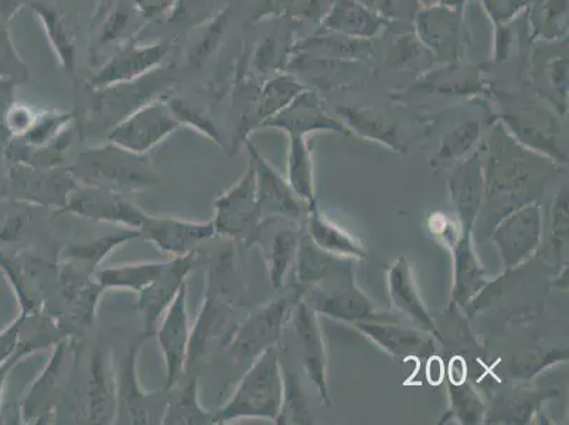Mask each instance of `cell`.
Wrapping results in <instances>:
<instances>
[{
  "mask_svg": "<svg viewBox=\"0 0 569 425\" xmlns=\"http://www.w3.org/2000/svg\"><path fill=\"white\" fill-rule=\"evenodd\" d=\"M70 174L79 185L122 195L153 188L160 184L148 155L132 154L113 144L82 152L72 165Z\"/></svg>",
  "mask_w": 569,
  "mask_h": 425,
  "instance_id": "cell-2",
  "label": "cell"
},
{
  "mask_svg": "<svg viewBox=\"0 0 569 425\" xmlns=\"http://www.w3.org/2000/svg\"><path fill=\"white\" fill-rule=\"evenodd\" d=\"M479 134V123L472 121L460 123L458 128L445 135L441 149H439L437 157L433 158V168H447V166L458 165L468 159L470 150L478 142Z\"/></svg>",
  "mask_w": 569,
  "mask_h": 425,
  "instance_id": "cell-33",
  "label": "cell"
},
{
  "mask_svg": "<svg viewBox=\"0 0 569 425\" xmlns=\"http://www.w3.org/2000/svg\"><path fill=\"white\" fill-rule=\"evenodd\" d=\"M74 362V342L69 338L57 342L48 366L36 380L26 401L24 409L28 418L43 419L51 416L59 404L70 367Z\"/></svg>",
  "mask_w": 569,
  "mask_h": 425,
  "instance_id": "cell-16",
  "label": "cell"
},
{
  "mask_svg": "<svg viewBox=\"0 0 569 425\" xmlns=\"http://www.w3.org/2000/svg\"><path fill=\"white\" fill-rule=\"evenodd\" d=\"M168 53L164 45L131 46L103 67L100 75L96 77L94 85L98 87H111L121 82H131L143 76L144 72L158 66Z\"/></svg>",
  "mask_w": 569,
  "mask_h": 425,
  "instance_id": "cell-25",
  "label": "cell"
},
{
  "mask_svg": "<svg viewBox=\"0 0 569 425\" xmlns=\"http://www.w3.org/2000/svg\"><path fill=\"white\" fill-rule=\"evenodd\" d=\"M67 212L88 220L113 223L132 230L141 229L148 217V212L129 201L126 195L79 184L67 196L64 206L56 210V216Z\"/></svg>",
  "mask_w": 569,
  "mask_h": 425,
  "instance_id": "cell-7",
  "label": "cell"
},
{
  "mask_svg": "<svg viewBox=\"0 0 569 425\" xmlns=\"http://www.w3.org/2000/svg\"><path fill=\"white\" fill-rule=\"evenodd\" d=\"M302 235L303 221L263 217L260 223L253 246L261 247L273 289L283 288L287 277L293 271Z\"/></svg>",
  "mask_w": 569,
  "mask_h": 425,
  "instance_id": "cell-10",
  "label": "cell"
},
{
  "mask_svg": "<svg viewBox=\"0 0 569 425\" xmlns=\"http://www.w3.org/2000/svg\"><path fill=\"white\" fill-rule=\"evenodd\" d=\"M339 112L356 134L401 152L402 145L398 138L396 126L385 113L366 110V108H339Z\"/></svg>",
  "mask_w": 569,
  "mask_h": 425,
  "instance_id": "cell-30",
  "label": "cell"
},
{
  "mask_svg": "<svg viewBox=\"0 0 569 425\" xmlns=\"http://www.w3.org/2000/svg\"><path fill=\"white\" fill-rule=\"evenodd\" d=\"M299 91H301V87L297 82L282 79L269 82L261 95L260 101H258L256 111L252 112L250 119L244 121V131H242L241 138L246 139L248 131H252L258 126H263L268 119L276 117L299 95Z\"/></svg>",
  "mask_w": 569,
  "mask_h": 425,
  "instance_id": "cell-32",
  "label": "cell"
},
{
  "mask_svg": "<svg viewBox=\"0 0 569 425\" xmlns=\"http://www.w3.org/2000/svg\"><path fill=\"white\" fill-rule=\"evenodd\" d=\"M283 388V370L277 347H269L251 363L230 401L213 414V424L242 418H262L276 423L281 412Z\"/></svg>",
  "mask_w": 569,
  "mask_h": 425,
  "instance_id": "cell-1",
  "label": "cell"
},
{
  "mask_svg": "<svg viewBox=\"0 0 569 425\" xmlns=\"http://www.w3.org/2000/svg\"><path fill=\"white\" fill-rule=\"evenodd\" d=\"M262 127L279 128L289 135H305L313 131H336L349 135L350 132L336 119L326 116L318 98L310 92H303L293 98L276 117L268 119Z\"/></svg>",
  "mask_w": 569,
  "mask_h": 425,
  "instance_id": "cell-24",
  "label": "cell"
},
{
  "mask_svg": "<svg viewBox=\"0 0 569 425\" xmlns=\"http://www.w3.org/2000/svg\"><path fill=\"white\" fill-rule=\"evenodd\" d=\"M297 298L281 297L252 310L237 325L224 347L236 363L253 362L263 350L277 347Z\"/></svg>",
  "mask_w": 569,
  "mask_h": 425,
  "instance_id": "cell-4",
  "label": "cell"
},
{
  "mask_svg": "<svg viewBox=\"0 0 569 425\" xmlns=\"http://www.w3.org/2000/svg\"><path fill=\"white\" fill-rule=\"evenodd\" d=\"M303 229L310 240L325 251L353 258L356 261L366 258V248L361 246V243L323 215L318 205L308 210L303 220Z\"/></svg>",
  "mask_w": 569,
  "mask_h": 425,
  "instance_id": "cell-26",
  "label": "cell"
},
{
  "mask_svg": "<svg viewBox=\"0 0 569 425\" xmlns=\"http://www.w3.org/2000/svg\"><path fill=\"white\" fill-rule=\"evenodd\" d=\"M230 313L231 305L227 303V299L222 298L219 293H207L198 318H196L194 325L191 326L186 373L198 363L200 357H203L211 339H220L221 346H226L231 336V332H227Z\"/></svg>",
  "mask_w": 569,
  "mask_h": 425,
  "instance_id": "cell-22",
  "label": "cell"
},
{
  "mask_svg": "<svg viewBox=\"0 0 569 425\" xmlns=\"http://www.w3.org/2000/svg\"><path fill=\"white\" fill-rule=\"evenodd\" d=\"M448 248L452 251L453 260L452 300L458 307L465 308L482 291L488 278L475 250L472 231H460Z\"/></svg>",
  "mask_w": 569,
  "mask_h": 425,
  "instance_id": "cell-23",
  "label": "cell"
},
{
  "mask_svg": "<svg viewBox=\"0 0 569 425\" xmlns=\"http://www.w3.org/2000/svg\"><path fill=\"white\" fill-rule=\"evenodd\" d=\"M87 419L91 424H116L117 369L107 352L96 350L90 360L86 391Z\"/></svg>",
  "mask_w": 569,
  "mask_h": 425,
  "instance_id": "cell-21",
  "label": "cell"
},
{
  "mask_svg": "<svg viewBox=\"0 0 569 425\" xmlns=\"http://www.w3.org/2000/svg\"><path fill=\"white\" fill-rule=\"evenodd\" d=\"M250 162L256 170L258 207L263 217H284L297 221H303L308 215L305 206L295 195L288 179H284L273 166L267 162L258 149L244 139Z\"/></svg>",
  "mask_w": 569,
  "mask_h": 425,
  "instance_id": "cell-13",
  "label": "cell"
},
{
  "mask_svg": "<svg viewBox=\"0 0 569 425\" xmlns=\"http://www.w3.org/2000/svg\"><path fill=\"white\" fill-rule=\"evenodd\" d=\"M170 110L178 118L180 126L188 123V126L198 128L199 131L207 135V137L214 139L216 142L220 141L219 132L211 123L210 119L204 116L203 112L196 110L194 107H190L188 102L179 100V98H172L168 101Z\"/></svg>",
  "mask_w": 569,
  "mask_h": 425,
  "instance_id": "cell-38",
  "label": "cell"
},
{
  "mask_svg": "<svg viewBox=\"0 0 569 425\" xmlns=\"http://www.w3.org/2000/svg\"><path fill=\"white\" fill-rule=\"evenodd\" d=\"M167 266L168 261L128 264V266L102 269L101 273L97 274L96 279L103 291H107V289H128V291L139 294L149 287Z\"/></svg>",
  "mask_w": 569,
  "mask_h": 425,
  "instance_id": "cell-29",
  "label": "cell"
},
{
  "mask_svg": "<svg viewBox=\"0 0 569 425\" xmlns=\"http://www.w3.org/2000/svg\"><path fill=\"white\" fill-rule=\"evenodd\" d=\"M284 388L281 412L276 424H313L301 382L295 373H283Z\"/></svg>",
  "mask_w": 569,
  "mask_h": 425,
  "instance_id": "cell-35",
  "label": "cell"
},
{
  "mask_svg": "<svg viewBox=\"0 0 569 425\" xmlns=\"http://www.w3.org/2000/svg\"><path fill=\"white\" fill-rule=\"evenodd\" d=\"M188 283L180 288L178 297L163 314L158 325L157 335L160 352L164 360L167 383L164 391H172L186 375V362L190 344L191 325L188 310Z\"/></svg>",
  "mask_w": 569,
  "mask_h": 425,
  "instance_id": "cell-11",
  "label": "cell"
},
{
  "mask_svg": "<svg viewBox=\"0 0 569 425\" xmlns=\"http://www.w3.org/2000/svg\"><path fill=\"white\" fill-rule=\"evenodd\" d=\"M180 127L168 102L144 103L113 127L108 141L129 152L148 155Z\"/></svg>",
  "mask_w": 569,
  "mask_h": 425,
  "instance_id": "cell-8",
  "label": "cell"
},
{
  "mask_svg": "<svg viewBox=\"0 0 569 425\" xmlns=\"http://www.w3.org/2000/svg\"><path fill=\"white\" fill-rule=\"evenodd\" d=\"M353 258L340 257L301 298L318 315L353 325L361 320L390 319L380 313L369 295L356 281Z\"/></svg>",
  "mask_w": 569,
  "mask_h": 425,
  "instance_id": "cell-3",
  "label": "cell"
},
{
  "mask_svg": "<svg viewBox=\"0 0 569 425\" xmlns=\"http://www.w3.org/2000/svg\"><path fill=\"white\" fill-rule=\"evenodd\" d=\"M133 238H141L139 230L126 229L111 233L84 245L69 246L61 253V284L92 281L94 273L103 258L116 248L127 245Z\"/></svg>",
  "mask_w": 569,
  "mask_h": 425,
  "instance_id": "cell-18",
  "label": "cell"
},
{
  "mask_svg": "<svg viewBox=\"0 0 569 425\" xmlns=\"http://www.w3.org/2000/svg\"><path fill=\"white\" fill-rule=\"evenodd\" d=\"M261 221L256 170L250 162L242 178L214 201L216 236L232 238L246 248H251Z\"/></svg>",
  "mask_w": 569,
  "mask_h": 425,
  "instance_id": "cell-5",
  "label": "cell"
},
{
  "mask_svg": "<svg viewBox=\"0 0 569 425\" xmlns=\"http://www.w3.org/2000/svg\"><path fill=\"white\" fill-rule=\"evenodd\" d=\"M289 138H291V147H289L288 181L295 195L309 210L310 207L318 205L312 158H310V150L305 137L289 135Z\"/></svg>",
  "mask_w": 569,
  "mask_h": 425,
  "instance_id": "cell-28",
  "label": "cell"
},
{
  "mask_svg": "<svg viewBox=\"0 0 569 425\" xmlns=\"http://www.w3.org/2000/svg\"><path fill=\"white\" fill-rule=\"evenodd\" d=\"M448 186L460 227L465 231L473 233L486 194L485 166L479 155L455 166Z\"/></svg>",
  "mask_w": 569,
  "mask_h": 425,
  "instance_id": "cell-19",
  "label": "cell"
},
{
  "mask_svg": "<svg viewBox=\"0 0 569 425\" xmlns=\"http://www.w3.org/2000/svg\"><path fill=\"white\" fill-rule=\"evenodd\" d=\"M194 261L196 251L184 257L173 258L172 261H168L163 273L142 293L138 294V310L142 315L144 339L154 336L159 320L178 297L183 284L188 283L194 268Z\"/></svg>",
  "mask_w": 569,
  "mask_h": 425,
  "instance_id": "cell-14",
  "label": "cell"
},
{
  "mask_svg": "<svg viewBox=\"0 0 569 425\" xmlns=\"http://www.w3.org/2000/svg\"><path fill=\"white\" fill-rule=\"evenodd\" d=\"M465 378H467V367H465L460 357H455L451 362V366H449V383L459 385V383L465 382Z\"/></svg>",
  "mask_w": 569,
  "mask_h": 425,
  "instance_id": "cell-39",
  "label": "cell"
},
{
  "mask_svg": "<svg viewBox=\"0 0 569 425\" xmlns=\"http://www.w3.org/2000/svg\"><path fill=\"white\" fill-rule=\"evenodd\" d=\"M353 328L398 360L412 359L432 349V335L392 323L391 319L361 320Z\"/></svg>",
  "mask_w": 569,
  "mask_h": 425,
  "instance_id": "cell-20",
  "label": "cell"
},
{
  "mask_svg": "<svg viewBox=\"0 0 569 425\" xmlns=\"http://www.w3.org/2000/svg\"><path fill=\"white\" fill-rule=\"evenodd\" d=\"M387 293L391 307L403 316L413 328L439 336L436 323L419 295L410 260L400 256L387 269Z\"/></svg>",
  "mask_w": 569,
  "mask_h": 425,
  "instance_id": "cell-17",
  "label": "cell"
},
{
  "mask_svg": "<svg viewBox=\"0 0 569 425\" xmlns=\"http://www.w3.org/2000/svg\"><path fill=\"white\" fill-rule=\"evenodd\" d=\"M542 238V211L536 201L507 211L496 225L490 240L498 248L505 271L530 260Z\"/></svg>",
  "mask_w": 569,
  "mask_h": 425,
  "instance_id": "cell-6",
  "label": "cell"
},
{
  "mask_svg": "<svg viewBox=\"0 0 569 425\" xmlns=\"http://www.w3.org/2000/svg\"><path fill=\"white\" fill-rule=\"evenodd\" d=\"M289 320L298 339L305 372L317 388L320 402L330 408L332 401H330L328 383V356H326L322 330H320L319 315L299 297L289 315Z\"/></svg>",
  "mask_w": 569,
  "mask_h": 425,
  "instance_id": "cell-12",
  "label": "cell"
},
{
  "mask_svg": "<svg viewBox=\"0 0 569 425\" xmlns=\"http://www.w3.org/2000/svg\"><path fill=\"white\" fill-rule=\"evenodd\" d=\"M568 186H562L553 199L550 241L558 260L566 256L568 248Z\"/></svg>",
  "mask_w": 569,
  "mask_h": 425,
  "instance_id": "cell-37",
  "label": "cell"
},
{
  "mask_svg": "<svg viewBox=\"0 0 569 425\" xmlns=\"http://www.w3.org/2000/svg\"><path fill=\"white\" fill-rule=\"evenodd\" d=\"M142 338L129 347L117 369V414L116 424H152L158 419L159 408H167L168 398L163 393L144 392L138 378V356L141 352Z\"/></svg>",
  "mask_w": 569,
  "mask_h": 425,
  "instance_id": "cell-9",
  "label": "cell"
},
{
  "mask_svg": "<svg viewBox=\"0 0 569 425\" xmlns=\"http://www.w3.org/2000/svg\"><path fill=\"white\" fill-rule=\"evenodd\" d=\"M147 13H159L172 4L173 0H138Z\"/></svg>",
  "mask_w": 569,
  "mask_h": 425,
  "instance_id": "cell-40",
  "label": "cell"
},
{
  "mask_svg": "<svg viewBox=\"0 0 569 425\" xmlns=\"http://www.w3.org/2000/svg\"><path fill=\"white\" fill-rule=\"evenodd\" d=\"M141 238L168 256L178 258L194 253L196 247L216 236L213 220L199 223L174 219V217H153L148 215L142 223Z\"/></svg>",
  "mask_w": 569,
  "mask_h": 425,
  "instance_id": "cell-15",
  "label": "cell"
},
{
  "mask_svg": "<svg viewBox=\"0 0 569 425\" xmlns=\"http://www.w3.org/2000/svg\"><path fill=\"white\" fill-rule=\"evenodd\" d=\"M449 401H451V416L460 424H482L488 408L478 392L469 383L459 385L449 383Z\"/></svg>",
  "mask_w": 569,
  "mask_h": 425,
  "instance_id": "cell-36",
  "label": "cell"
},
{
  "mask_svg": "<svg viewBox=\"0 0 569 425\" xmlns=\"http://www.w3.org/2000/svg\"><path fill=\"white\" fill-rule=\"evenodd\" d=\"M566 360H568V350L566 349L545 350L540 347H530L511 359L509 370L517 380L530 382L548 367Z\"/></svg>",
  "mask_w": 569,
  "mask_h": 425,
  "instance_id": "cell-34",
  "label": "cell"
},
{
  "mask_svg": "<svg viewBox=\"0 0 569 425\" xmlns=\"http://www.w3.org/2000/svg\"><path fill=\"white\" fill-rule=\"evenodd\" d=\"M162 424H213V413L207 412L199 402L198 377H189L188 385L168 398Z\"/></svg>",
  "mask_w": 569,
  "mask_h": 425,
  "instance_id": "cell-31",
  "label": "cell"
},
{
  "mask_svg": "<svg viewBox=\"0 0 569 425\" xmlns=\"http://www.w3.org/2000/svg\"><path fill=\"white\" fill-rule=\"evenodd\" d=\"M553 396H556V392H532L530 388H516L510 394L496 398L489 412H486V423H530L540 409L542 402Z\"/></svg>",
  "mask_w": 569,
  "mask_h": 425,
  "instance_id": "cell-27",
  "label": "cell"
}]
</instances>
